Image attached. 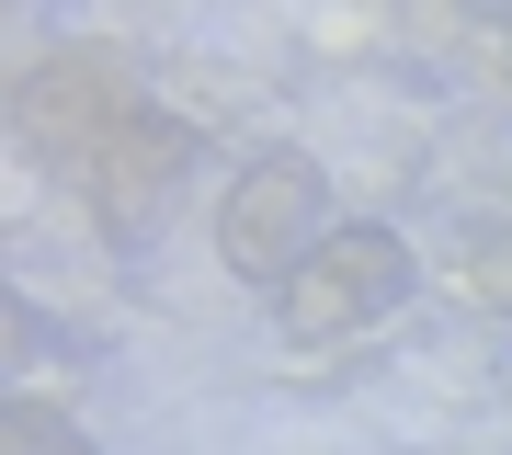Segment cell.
Masks as SVG:
<instances>
[{
    "mask_svg": "<svg viewBox=\"0 0 512 455\" xmlns=\"http://www.w3.org/2000/svg\"><path fill=\"white\" fill-rule=\"evenodd\" d=\"M319 239H330V171L308 148H262V160L228 182V205H217V262L239 285H262V296H285Z\"/></svg>",
    "mask_w": 512,
    "mask_h": 455,
    "instance_id": "obj_1",
    "label": "cell"
},
{
    "mask_svg": "<svg viewBox=\"0 0 512 455\" xmlns=\"http://www.w3.org/2000/svg\"><path fill=\"white\" fill-rule=\"evenodd\" d=\"M399 308H410V239L353 217V228H330L319 251L296 262V285L274 296V330L285 342H353V330H376Z\"/></svg>",
    "mask_w": 512,
    "mask_h": 455,
    "instance_id": "obj_2",
    "label": "cell"
},
{
    "mask_svg": "<svg viewBox=\"0 0 512 455\" xmlns=\"http://www.w3.org/2000/svg\"><path fill=\"white\" fill-rule=\"evenodd\" d=\"M148 103V91L114 69V57H92V46H69V57H35V69L12 80V126H23V148L35 160H57V171H92V148L126 126V114Z\"/></svg>",
    "mask_w": 512,
    "mask_h": 455,
    "instance_id": "obj_3",
    "label": "cell"
},
{
    "mask_svg": "<svg viewBox=\"0 0 512 455\" xmlns=\"http://www.w3.org/2000/svg\"><path fill=\"white\" fill-rule=\"evenodd\" d=\"M183 171H194V126H183V114H160V103H137L126 126L92 148L80 194H92V217H103L114 239H148V228L171 217V194H183Z\"/></svg>",
    "mask_w": 512,
    "mask_h": 455,
    "instance_id": "obj_4",
    "label": "cell"
},
{
    "mask_svg": "<svg viewBox=\"0 0 512 455\" xmlns=\"http://www.w3.org/2000/svg\"><path fill=\"white\" fill-rule=\"evenodd\" d=\"M0 455H103V444L80 433L69 410H46V399H12V410H0Z\"/></svg>",
    "mask_w": 512,
    "mask_h": 455,
    "instance_id": "obj_5",
    "label": "cell"
},
{
    "mask_svg": "<svg viewBox=\"0 0 512 455\" xmlns=\"http://www.w3.org/2000/svg\"><path fill=\"white\" fill-rule=\"evenodd\" d=\"M467 296H478V308H501V319H512V228H501V239H478V251H467Z\"/></svg>",
    "mask_w": 512,
    "mask_h": 455,
    "instance_id": "obj_6",
    "label": "cell"
}]
</instances>
